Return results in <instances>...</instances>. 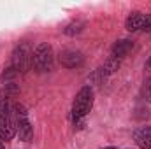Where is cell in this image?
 I'll use <instances>...</instances> for the list:
<instances>
[{
    "mask_svg": "<svg viewBox=\"0 0 151 149\" xmlns=\"http://www.w3.org/2000/svg\"><path fill=\"white\" fill-rule=\"evenodd\" d=\"M32 54H34V49L28 42H19L12 54H11V69L16 72V74H27L28 70H32Z\"/></svg>",
    "mask_w": 151,
    "mask_h": 149,
    "instance_id": "obj_1",
    "label": "cell"
},
{
    "mask_svg": "<svg viewBox=\"0 0 151 149\" xmlns=\"http://www.w3.org/2000/svg\"><path fill=\"white\" fill-rule=\"evenodd\" d=\"M53 67H55L53 47L47 42H40L32 54V70H35L37 74H46V72H51Z\"/></svg>",
    "mask_w": 151,
    "mask_h": 149,
    "instance_id": "obj_2",
    "label": "cell"
},
{
    "mask_svg": "<svg viewBox=\"0 0 151 149\" xmlns=\"http://www.w3.org/2000/svg\"><path fill=\"white\" fill-rule=\"evenodd\" d=\"M93 100H95V95H93V90L90 86H83L77 95L74 98V104H72V117H74V123L81 121L83 117H86L90 111L93 109Z\"/></svg>",
    "mask_w": 151,
    "mask_h": 149,
    "instance_id": "obj_3",
    "label": "cell"
},
{
    "mask_svg": "<svg viewBox=\"0 0 151 149\" xmlns=\"http://www.w3.org/2000/svg\"><path fill=\"white\" fill-rule=\"evenodd\" d=\"M12 116L16 119V132H18L16 135L19 137V140H23V142L32 140V137H34V126H32V121L28 117L27 109L21 104H12Z\"/></svg>",
    "mask_w": 151,
    "mask_h": 149,
    "instance_id": "obj_4",
    "label": "cell"
},
{
    "mask_svg": "<svg viewBox=\"0 0 151 149\" xmlns=\"http://www.w3.org/2000/svg\"><path fill=\"white\" fill-rule=\"evenodd\" d=\"M127 30L128 32H151V14L134 11L127 18Z\"/></svg>",
    "mask_w": 151,
    "mask_h": 149,
    "instance_id": "obj_5",
    "label": "cell"
},
{
    "mask_svg": "<svg viewBox=\"0 0 151 149\" xmlns=\"http://www.w3.org/2000/svg\"><path fill=\"white\" fill-rule=\"evenodd\" d=\"M16 119L12 116V111L0 117V142H9L16 137Z\"/></svg>",
    "mask_w": 151,
    "mask_h": 149,
    "instance_id": "obj_6",
    "label": "cell"
},
{
    "mask_svg": "<svg viewBox=\"0 0 151 149\" xmlns=\"http://www.w3.org/2000/svg\"><path fill=\"white\" fill-rule=\"evenodd\" d=\"M84 62V56L81 51L77 49H63L60 53V63L62 67L65 69H76V67H81Z\"/></svg>",
    "mask_w": 151,
    "mask_h": 149,
    "instance_id": "obj_7",
    "label": "cell"
},
{
    "mask_svg": "<svg viewBox=\"0 0 151 149\" xmlns=\"http://www.w3.org/2000/svg\"><path fill=\"white\" fill-rule=\"evenodd\" d=\"M134 142L141 149H151V126H139L134 132Z\"/></svg>",
    "mask_w": 151,
    "mask_h": 149,
    "instance_id": "obj_8",
    "label": "cell"
},
{
    "mask_svg": "<svg viewBox=\"0 0 151 149\" xmlns=\"http://www.w3.org/2000/svg\"><path fill=\"white\" fill-rule=\"evenodd\" d=\"M132 47H134V42H132V40H128V39L116 40V42H114V46H113V56H114V58L123 60V58L132 51Z\"/></svg>",
    "mask_w": 151,
    "mask_h": 149,
    "instance_id": "obj_9",
    "label": "cell"
},
{
    "mask_svg": "<svg viewBox=\"0 0 151 149\" xmlns=\"http://www.w3.org/2000/svg\"><path fill=\"white\" fill-rule=\"evenodd\" d=\"M12 111V104H11V91L7 88H4L0 91V117L9 114Z\"/></svg>",
    "mask_w": 151,
    "mask_h": 149,
    "instance_id": "obj_10",
    "label": "cell"
},
{
    "mask_svg": "<svg viewBox=\"0 0 151 149\" xmlns=\"http://www.w3.org/2000/svg\"><path fill=\"white\" fill-rule=\"evenodd\" d=\"M119 65H121V60H119V58H114V56H111V58L104 63V67H102V74H104V75L114 74V72L119 69Z\"/></svg>",
    "mask_w": 151,
    "mask_h": 149,
    "instance_id": "obj_11",
    "label": "cell"
},
{
    "mask_svg": "<svg viewBox=\"0 0 151 149\" xmlns=\"http://www.w3.org/2000/svg\"><path fill=\"white\" fill-rule=\"evenodd\" d=\"M84 27H86V21H81V19H76V21H72L70 25H67L65 27V34L67 35H76V34H81L83 30H84Z\"/></svg>",
    "mask_w": 151,
    "mask_h": 149,
    "instance_id": "obj_12",
    "label": "cell"
},
{
    "mask_svg": "<svg viewBox=\"0 0 151 149\" xmlns=\"http://www.w3.org/2000/svg\"><path fill=\"white\" fill-rule=\"evenodd\" d=\"M142 93H144V98L151 104V77L144 81V88H142Z\"/></svg>",
    "mask_w": 151,
    "mask_h": 149,
    "instance_id": "obj_13",
    "label": "cell"
},
{
    "mask_svg": "<svg viewBox=\"0 0 151 149\" xmlns=\"http://www.w3.org/2000/svg\"><path fill=\"white\" fill-rule=\"evenodd\" d=\"M100 149H119V148H113V146H109V148H100Z\"/></svg>",
    "mask_w": 151,
    "mask_h": 149,
    "instance_id": "obj_14",
    "label": "cell"
},
{
    "mask_svg": "<svg viewBox=\"0 0 151 149\" xmlns=\"http://www.w3.org/2000/svg\"><path fill=\"white\" fill-rule=\"evenodd\" d=\"M0 149H5V148H4V144H2V142H0Z\"/></svg>",
    "mask_w": 151,
    "mask_h": 149,
    "instance_id": "obj_15",
    "label": "cell"
},
{
    "mask_svg": "<svg viewBox=\"0 0 151 149\" xmlns=\"http://www.w3.org/2000/svg\"><path fill=\"white\" fill-rule=\"evenodd\" d=\"M148 65H150V67H151V58H150V62H148Z\"/></svg>",
    "mask_w": 151,
    "mask_h": 149,
    "instance_id": "obj_16",
    "label": "cell"
}]
</instances>
